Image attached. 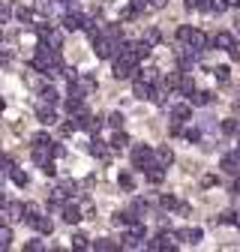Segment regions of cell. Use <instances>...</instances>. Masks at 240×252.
<instances>
[{"label":"cell","mask_w":240,"mask_h":252,"mask_svg":"<svg viewBox=\"0 0 240 252\" xmlns=\"http://www.w3.org/2000/svg\"><path fill=\"white\" fill-rule=\"evenodd\" d=\"M12 12H15V18H18L21 24H33V12H30L27 6H15Z\"/></svg>","instance_id":"29"},{"label":"cell","mask_w":240,"mask_h":252,"mask_svg":"<svg viewBox=\"0 0 240 252\" xmlns=\"http://www.w3.org/2000/svg\"><path fill=\"white\" fill-rule=\"evenodd\" d=\"M171 240H174V234H171V231H159L153 240L147 243V249H150V252H165V249L171 252V249H174V243H171Z\"/></svg>","instance_id":"5"},{"label":"cell","mask_w":240,"mask_h":252,"mask_svg":"<svg viewBox=\"0 0 240 252\" xmlns=\"http://www.w3.org/2000/svg\"><path fill=\"white\" fill-rule=\"evenodd\" d=\"M234 225H237V228H240V213H234Z\"/></svg>","instance_id":"56"},{"label":"cell","mask_w":240,"mask_h":252,"mask_svg":"<svg viewBox=\"0 0 240 252\" xmlns=\"http://www.w3.org/2000/svg\"><path fill=\"white\" fill-rule=\"evenodd\" d=\"M234 114H237V117H240V99H237V102H234Z\"/></svg>","instance_id":"54"},{"label":"cell","mask_w":240,"mask_h":252,"mask_svg":"<svg viewBox=\"0 0 240 252\" xmlns=\"http://www.w3.org/2000/svg\"><path fill=\"white\" fill-rule=\"evenodd\" d=\"M213 222H216V225H234V213L225 210V213H219V216L213 219Z\"/></svg>","instance_id":"39"},{"label":"cell","mask_w":240,"mask_h":252,"mask_svg":"<svg viewBox=\"0 0 240 252\" xmlns=\"http://www.w3.org/2000/svg\"><path fill=\"white\" fill-rule=\"evenodd\" d=\"M6 111V99H0V114H3Z\"/></svg>","instance_id":"55"},{"label":"cell","mask_w":240,"mask_h":252,"mask_svg":"<svg viewBox=\"0 0 240 252\" xmlns=\"http://www.w3.org/2000/svg\"><path fill=\"white\" fill-rule=\"evenodd\" d=\"M201 186H207V189H210V186H216V177H213V174H207V177H201Z\"/></svg>","instance_id":"51"},{"label":"cell","mask_w":240,"mask_h":252,"mask_svg":"<svg viewBox=\"0 0 240 252\" xmlns=\"http://www.w3.org/2000/svg\"><path fill=\"white\" fill-rule=\"evenodd\" d=\"M93 249H99V252H117L120 243H114V240H108V237H99V240H93Z\"/></svg>","instance_id":"24"},{"label":"cell","mask_w":240,"mask_h":252,"mask_svg":"<svg viewBox=\"0 0 240 252\" xmlns=\"http://www.w3.org/2000/svg\"><path fill=\"white\" fill-rule=\"evenodd\" d=\"M60 213H63V222H69V225L81 222V210H78V204H72V201H63V204H60Z\"/></svg>","instance_id":"10"},{"label":"cell","mask_w":240,"mask_h":252,"mask_svg":"<svg viewBox=\"0 0 240 252\" xmlns=\"http://www.w3.org/2000/svg\"><path fill=\"white\" fill-rule=\"evenodd\" d=\"M138 213L135 210H120V213H114V225H132V222H138Z\"/></svg>","instance_id":"16"},{"label":"cell","mask_w":240,"mask_h":252,"mask_svg":"<svg viewBox=\"0 0 240 252\" xmlns=\"http://www.w3.org/2000/svg\"><path fill=\"white\" fill-rule=\"evenodd\" d=\"M66 111H69V117H75V114L84 111V102H81L78 96H69V99H66Z\"/></svg>","instance_id":"28"},{"label":"cell","mask_w":240,"mask_h":252,"mask_svg":"<svg viewBox=\"0 0 240 252\" xmlns=\"http://www.w3.org/2000/svg\"><path fill=\"white\" fill-rule=\"evenodd\" d=\"M0 39H3V30H0Z\"/></svg>","instance_id":"59"},{"label":"cell","mask_w":240,"mask_h":252,"mask_svg":"<svg viewBox=\"0 0 240 252\" xmlns=\"http://www.w3.org/2000/svg\"><path fill=\"white\" fill-rule=\"evenodd\" d=\"M33 228H36L39 234H51V231H54V222H51L48 216H36V222H33Z\"/></svg>","instance_id":"25"},{"label":"cell","mask_w":240,"mask_h":252,"mask_svg":"<svg viewBox=\"0 0 240 252\" xmlns=\"http://www.w3.org/2000/svg\"><path fill=\"white\" fill-rule=\"evenodd\" d=\"M87 153L90 156H96V159H102V162H108V156H111V150L105 147V141H99V138H93L87 144Z\"/></svg>","instance_id":"11"},{"label":"cell","mask_w":240,"mask_h":252,"mask_svg":"<svg viewBox=\"0 0 240 252\" xmlns=\"http://www.w3.org/2000/svg\"><path fill=\"white\" fill-rule=\"evenodd\" d=\"M225 51H228L231 60H240V45H231V48H225Z\"/></svg>","instance_id":"50"},{"label":"cell","mask_w":240,"mask_h":252,"mask_svg":"<svg viewBox=\"0 0 240 252\" xmlns=\"http://www.w3.org/2000/svg\"><path fill=\"white\" fill-rule=\"evenodd\" d=\"M6 174L12 177V183H15V186H27V183H30V177H27V171H24V168H15V165H12Z\"/></svg>","instance_id":"21"},{"label":"cell","mask_w":240,"mask_h":252,"mask_svg":"<svg viewBox=\"0 0 240 252\" xmlns=\"http://www.w3.org/2000/svg\"><path fill=\"white\" fill-rule=\"evenodd\" d=\"M234 195H240V174H237V180H234Z\"/></svg>","instance_id":"53"},{"label":"cell","mask_w":240,"mask_h":252,"mask_svg":"<svg viewBox=\"0 0 240 252\" xmlns=\"http://www.w3.org/2000/svg\"><path fill=\"white\" fill-rule=\"evenodd\" d=\"M210 45H213V48H231V45H234V36H231V33H225V30H222V33L210 36Z\"/></svg>","instance_id":"18"},{"label":"cell","mask_w":240,"mask_h":252,"mask_svg":"<svg viewBox=\"0 0 240 252\" xmlns=\"http://www.w3.org/2000/svg\"><path fill=\"white\" fill-rule=\"evenodd\" d=\"M195 90V81L189 75H180V84H177V93H183V96H189V93Z\"/></svg>","instance_id":"27"},{"label":"cell","mask_w":240,"mask_h":252,"mask_svg":"<svg viewBox=\"0 0 240 252\" xmlns=\"http://www.w3.org/2000/svg\"><path fill=\"white\" fill-rule=\"evenodd\" d=\"M132 96H135V99H150V96H153V84H147V81L138 78V81L132 84Z\"/></svg>","instance_id":"15"},{"label":"cell","mask_w":240,"mask_h":252,"mask_svg":"<svg viewBox=\"0 0 240 252\" xmlns=\"http://www.w3.org/2000/svg\"><path fill=\"white\" fill-rule=\"evenodd\" d=\"M237 27H240V18H237Z\"/></svg>","instance_id":"60"},{"label":"cell","mask_w":240,"mask_h":252,"mask_svg":"<svg viewBox=\"0 0 240 252\" xmlns=\"http://www.w3.org/2000/svg\"><path fill=\"white\" fill-rule=\"evenodd\" d=\"M180 75H183V72H171V75H165V78H162V90H165V93L177 90V84H180Z\"/></svg>","instance_id":"26"},{"label":"cell","mask_w":240,"mask_h":252,"mask_svg":"<svg viewBox=\"0 0 240 252\" xmlns=\"http://www.w3.org/2000/svg\"><path fill=\"white\" fill-rule=\"evenodd\" d=\"M9 243H12V228L3 222V225H0V249H6Z\"/></svg>","instance_id":"31"},{"label":"cell","mask_w":240,"mask_h":252,"mask_svg":"<svg viewBox=\"0 0 240 252\" xmlns=\"http://www.w3.org/2000/svg\"><path fill=\"white\" fill-rule=\"evenodd\" d=\"M144 177H147V183H153V186H159L162 180H165V165H159L156 159L150 162L147 168H144Z\"/></svg>","instance_id":"7"},{"label":"cell","mask_w":240,"mask_h":252,"mask_svg":"<svg viewBox=\"0 0 240 252\" xmlns=\"http://www.w3.org/2000/svg\"><path fill=\"white\" fill-rule=\"evenodd\" d=\"M6 210V219H9V222H21V201H12V204H3Z\"/></svg>","instance_id":"22"},{"label":"cell","mask_w":240,"mask_h":252,"mask_svg":"<svg viewBox=\"0 0 240 252\" xmlns=\"http://www.w3.org/2000/svg\"><path fill=\"white\" fill-rule=\"evenodd\" d=\"M39 96H42V102H51V105H54V102L60 99V96H57V90H54V87H42V90H39Z\"/></svg>","instance_id":"34"},{"label":"cell","mask_w":240,"mask_h":252,"mask_svg":"<svg viewBox=\"0 0 240 252\" xmlns=\"http://www.w3.org/2000/svg\"><path fill=\"white\" fill-rule=\"evenodd\" d=\"M138 78H141V81H147V84H156V81H159V69L147 66L144 72H138Z\"/></svg>","instance_id":"30"},{"label":"cell","mask_w":240,"mask_h":252,"mask_svg":"<svg viewBox=\"0 0 240 252\" xmlns=\"http://www.w3.org/2000/svg\"><path fill=\"white\" fill-rule=\"evenodd\" d=\"M105 123L111 126V129H123V114L114 111V114H108V117H105Z\"/></svg>","instance_id":"33"},{"label":"cell","mask_w":240,"mask_h":252,"mask_svg":"<svg viewBox=\"0 0 240 252\" xmlns=\"http://www.w3.org/2000/svg\"><path fill=\"white\" fill-rule=\"evenodd\" d=\"M198 3L201 0H186V9H198Z\"/></svg>","instance_id":"52"},{"label":"cell","mask_w":240,"mask_h":252,"mask_svg":"<svg viewBox=\"0 0 240 252\" xmlns=\"http://www.w3.org/2000/svg\"><path fill=\"white\" fill-rule=\"evenodd\" d=\"M177 204H180V201H177V198H174V195H168V192H165V195H162V198H159V207H162V210H174V207H177Z\"/></svg>","instance_id":"37"},{"label":"cell","mask_w":240,"mask_h":252,"mask_svg":"<svg viewBox=\"0 0 240 252\" xmlns=\"http://www.w3.org/2000/svg\"><path fill=\"white\" fill-rule=\"evenodd\" d=\"M24 249H27V252H42V249H45V243H42V240H27V243H24Z\"/></svg>","instance_id":"41"},{"label":"cell","mask_w":240,"mask_h":252,"mask_svg":"<svg viewBox=\"0 0 240 252\" xmlns=\"http://www.w3.org/2000/svg\"><path fill=\"white\" fill-rule=\"evenodd\" d=\"M237 147H240V129H237Z\"/></svg>","instance_id":"57"},{"label":"cell","mask_w":240,"mask_h":252,"mask_svg":"<svg viewBox=\"0 0 240 252\" xmlns=\"http://www.w3.org/2000/svg\"><path fill=\"white\" fill-rule=\"evenodd\" d=\"M153 159H156L159 165H165V168H168V165L174 162V153H171V147H159V150L153 153Z\"/></svg>","instance_id":"20"},{"label":"cell","mask_w":240,"mask_h":252,"mask_svg":"<svg viewBox=\"0 0 240 252\" xmlns=\"http://www.w3.org/2000/svg\"><path fill=\"white\" fill-rule=\"evenodd\" d=\"M9 15H12V9H9L6 3H0V24H3V21H6Z\"/></svg>","instance_id":"47"},{"label":"cell","mask_w":240,"mask_h":252,"mask_svg":"<svg viewBox=\"0 0 240 252\" xmlns=\"http://www.w3.org/2000/svg\"><path fill=\"white\" fill-rule=\"evenodd\" d=\"M237 129H240V120H237V117L222 120V132H225V135H237Z\"/></svg>","instance_id":"32"},{"label":"cell","mask_w":240,"mask_h":252,"mask_svg":"<svg viewBox=\"0 0 240 252\" xmlns=\"http://www.w3.org/2000/svg\"><path fill=\"white\" fill-rule=\"evenodd\" d=\"M180 135H186V141H201V129H186V132H180Z\"/></svg>","instance_id":"46"},{"label":"cell","mask_w":240,"mask_h":252,"mask_svg":"<svg viewBox=\"0 0 240 252\" xmlns=\"http://www.w3.org/2000/svg\"><path fill=\"white\" fill-rule=\"evenodd\" d=\"M111 60H114L111 72H114V78H117V81H126V78H132V72H135V66H138L135 60H129V57H120V54H114Z\"/></svg>","instance_id":"1"},{"label":"cell","mask_w":240,"mask_h":252,"mask_svg":"<svg viewBox=\"0 0 240 252\" xmlns=\"http://www.w3.org/2000/svg\"><path fill=\"white\" fill-rule=\"evenodd\" d=\"M219 168H222V171H228V174H240V147L222 156V162H219Z\"/></svg>","instance_id":"6"},{"label":"cell","mask_w":240,"mask_h":252,"mask_svg":"<svg viewBox=\"0 0 240 252\" xmlns=\"http://www.w3.org/2000/svg\"><path fill=\"white\" fill-rule=\"evenodd\" d=\"M72 132H78V123H75V117H69V120L63 123V135H72Z\"/></svg>","instance_id":"43"},{"label":"cell","mask_w":240,"mask_h":252,"mask_svg":"<svg viewBox=\"0 0 240 252\" xmlns=\"http://www.w3.org/2000/svg\"><path fill=\"white\" fill-rule=\"evenodd\" d=\"M102 36H108L111 42H123V30H120V24H105Z\"/></svg>","instance_id":"19"},{"label":"cell","mask_w":240,"mask_h":252,"mask_svg":"<svg viewBox=\"0 0 240 252\" xmlns=\"http://www.w3.org/2000/svg\"><path fill=\"white\" fill-rule=\"evenodd\" d=\"M201 240V228H186V243H198Z\"/></svg>","instance_id":"42"},{"label":"cell","mask_w":240,"mask_h":252,"mask_svg":"<svg viewBox=\"0 0 240 252\" xmlns=\"http://www.w3.org/2000/svg\"><path fill=\"white\" fill-rule=\"evenodd\" d=\"M129 144V135L123 129H114V138H111V150H123Z\"/></svg>","instance_id":"23"},{"label":"cell","mask_w":240,"mask_h":252,"mask_svg":"<svg viewBox=\"0 0 240 252\" xmlns=\"http://www.w3.org/2000/svg\"><path fill=\"white\" fill-rule=\"evenodd\" d=\"M189 114H192V105H189V102H174V105H171V120H180V123H183V120H189Z\"/></svg>","instance_id":"14"},{"label":"cell","mask_w":240,"mask_h":252,"mask_svg":"<svg viewBox=\"0 0 240 252\" xmlns=\"http://www.w3.org/2000/svg\"><path fill=\"white\" fill-rule=\"evenodd\" d=\"M39 168H42V174H45V177H51V174H54V162H51V159H48L45 165H39Z\"/></svg>","instance_id":"49"},{"label":"cell","mask_w":240,"mask_h":252,"mask_svg":"<svg viewBox=\"0 0 240 252\" xmlns=\"http://www.w3.org/2000/svg\"><path fill=\"white\" fill-rule=\"evenodd\" d=\"M144 42H147V45H156V42H159V30L150 27V30H147V36H144Z\"/></svg>","instance_id":"45"},{"label":"cell","mask_w":240,"mask_h":252,"mask_svg":"<svg viewBox=\"0 0 240 252\" xmlns=\"http://www.w3.org/2000/svg\"><path fill=\"white\" fill-rule=\"evenodd\" d=\"M33 147H51V135L48 132H36L33 135Z\"/></svg>","instance_id":"36"},{"label":"cell","mask_w":240,"mask_h":252,"mask_svg":"<svg viewBox=\"0 0 240 252\" xmlns=\"http://www.w3.org/2000/svg\"><path fill=\"white\" fill-rule=\"evenodd\" d=\"M234 9H240V0H237V6H234Z\"/></svg>","instance_id":"58"},{"label":"cell","mask_w":240,"mask_h":252,"mask_svg":"<svg viewBox=\"0 0 240 252\" xmlns=\"http://www.w3.org/2000/svg\"><path fill=\"white\" fill-rule=\"evenodd\" d=\"M117 45H120V42H111V39H108V36H102V33L93 39V51H96V57H99V60H111V57L117 54Z\"/></svg>","instance_id":"3"},{"label":"cell","mask_w":240,"mask_h":252,"mask_svg":"<svg viewBox=\"0 0 240 252\" xmlns=\"http://www.w3.org/2000/svg\"><path fill=\"white\" fill-rule=\"evenodd\" d=\"M120 249H144V237L135 234V231H126L120 237Z\"/></svg>","instance_id":"13"},{"label":"cell","mask_w":240,"mask_h":252,"mask_svg":"<svg viewBox=\"0 0 240 252\" xmlns=\"http://www.w3.org/2000/svg\"><path fill=\"white\" fill-rule=\"evenodd\" d=\"M183 45H186V48H189V51H192L195 57H201V54H204V51L210 48V36H204L201 30H195V27H192V33H189V39H186Z\"/></svg>","instance_id":"2"},{"label":"cell","mask_w":240,"mask_h":252,"mask_svg":"<svg viewBox=\"0 0 240 252\" xmlns=\"http://www.w3.org/2000/svg\"><path fill=\"white\" fill-rule=\"evenodd\" d=\"M213 78H216L219 84H228V78H231V69H228V66H216V69H213Z\"/></svg>","instance_id":"35"},{"label":"cell","mask_w":240,"mask_h":252,"mask_svg":"<svg viewBox=\"0 0 240 252\" xmlns=\"http://www.w3.org/2000/svg\"><path fill=\"white\" fill-rule=\"evenodd\" d=\"M81 12H63V15H60V24H63V30H66V33H72V30H81Z\"/></svg>","instance_id":"9"},{"label":"cell","mask_w":240,"mask_h":252,"mask_svg":"<svg viewBox=\"0 0 240 252\" xmlns=\"http://www.w3.org/2000/svg\"><path fill=\"white\" fill-rule=\"evenodd\" d=\"M186 99H189V105H198V108H204V105H210V102H213V93H210V90H192Z\"/></svg>","instance_id":"12"},{"label":"cell","mask_w":240,"mask_h":252,"mask_svg":"<svg viewBox=\"0 0 240 252\" xmlns=\"http://www.w3.org/2000/svg\"><path fill=\"white\" fill-rule=\"evenodd\" d=\"M72 246H75V249H87V234L75 231V234H72Z\"/></svg>","instance_id":"40"},{"label":"cell","mask_w":240,"mask_h":252,"mask_svg":"<svg viewBox=\"0 0 240 252\" xmlns=\"http://www.w3.org/2000/svg\"><path fill=\"white\" fill-rule=\"evenodd\" d=\"M150 162H153V150H150L147 144H135V147H132V168L144 171Z\"/></svg>","instance_id":"4"},{"label":"cell","mask_w":240,"mask_h":252,"mask_svg":"<svg viewBox=\"0 0 240 252\" xmlns=\"http://www.w3.org/2000/svg\"><path fill=\"white\" fill-rule=\"evenodd\" d=\"M42 45H45V48L60 51V45H63V33H57V30H48V33L42 36Z\"/></svg>","instance_id":"17"},{"label":"cell","mask_w":240,"mask_h":252,"mask_svg":"<svg viewBox=\"0 0 240 252\" xmlns=\"http://www.w3.org/2000/svg\"><path fill=\"white\" fill-rule=\"evenodd\" d=\"M36 120L42 123V126H51L54 120H57V114H54V108H51V102H36Z\"/></svg>","instance_id":"8"},{"label":"cell","mask_w":240,"mask_h":252,"mask_svg":"<svg viewBox=\"0 0 240 252\" xmlns=\"http://www.w3.org/2000/svg\"><path fill=\"white\" fill-rule=\"evenodd\" d=\"M189 33H192V27H189V24L177 27V39H180V42H186V39H189Z\"/></svg>","instance_id":"44"},{"label":"cell","mask_w":240,"mask_h":252,"mask_svg":"<svg viewBox=\"0 0 240 252\" xmlns=\"http://www.w3.org/2000/svg\"><path fill=\"white\" fill-rule=\"evenodd\" d=\"M120 18H123V21L135 18V9H132V6H126V9H120Z\"/></svg>","instance_id":"48"},{"label":"cell","mask_w":240,"mask_h":252,"mask_svg":"<svg viewBox=\"0 0 240 252\" xmlns=\"http://www.w3.org/2000/svg\"><path fill=\"white\" fill-rule=\"evenodd\" d=\"M117 183L123 186V189H132V186H135V180H132V174H129V171H120V174H117Z\"/></svg>","instance_id":"38"}]
</instances>
